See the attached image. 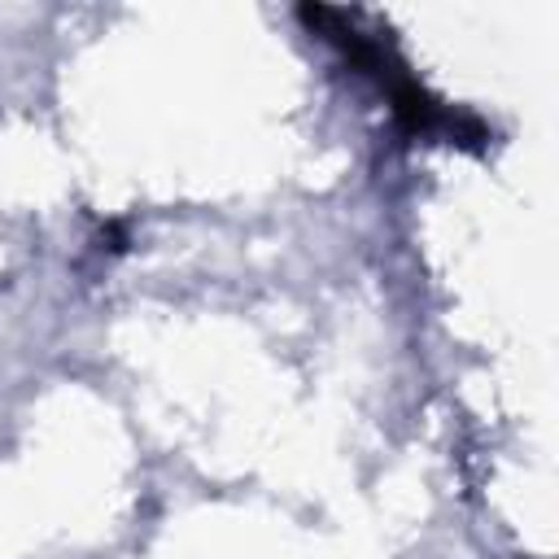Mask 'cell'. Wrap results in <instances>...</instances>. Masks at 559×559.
<instances>
[{
	"instance_id": "cell-1",
	"label": "cell",
	"mask_w": 559,
	"mask_h": 559,
	"mask_svg": "<svg viewBox=\"0 0 559 559\" xmlns=\"http://www.w3.org/2000/svg\"><path fill=\"white\" fill-rule=\"evenodd\" d=\"M297 17L314 35H323L358 74H367L389 96L393 122L406 135H415V140H445V144H459V148H485L489 127L480 118L463 114V109H450L441 96H432L411 74V66L402 61V52L393 48L384 26H367V17L358 9H328V4H301Z\"/></svg>"
}]
</instances>
